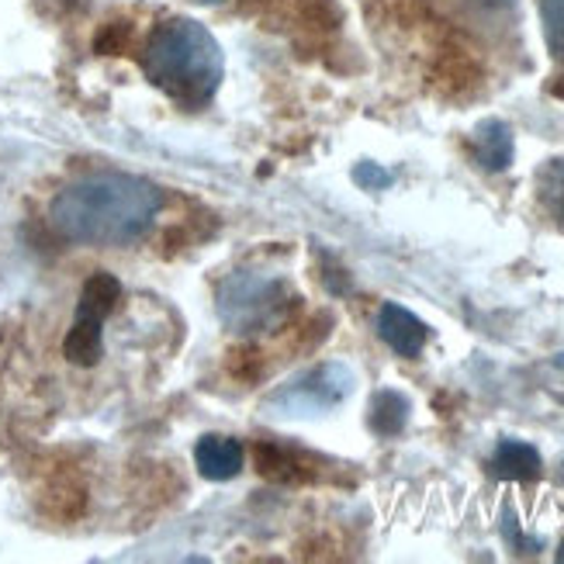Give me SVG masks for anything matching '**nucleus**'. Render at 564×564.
I'll return each instance as SVG.
<instances>
[{"instance_id": "nucleus-1", "label": "nucleus", "mask_w": 564, "mask_h": 564, "mask_svg": "<svg viewBox=\"0 0 564 564\" xmlns=\"http://www.w3.org/2000/svg\"><path fill=\"white\" fill-rule=\"evenodd\" d=\"M160 208L163 194L153 181L105 170V174H87L66 184L48 205V218H53V229L69 242L129 247L150 232Z\"/></svg>"}, {"instance_id": "nucleus-2", "label": "nucleus", "mask_w": 564, "mask_h": 564, "mask_svg": "<svg viewBox=\"0 0 564 564\" xmlns=\"http://www.w3.org/2000/svg\"><path fill=\"white\" fill-rule=\"evenodd\" d=\"M142 69L181 108H205L226 73L223 45L194 18H170L145 42Z\"/></svg>"}, {"instance_id": "nucleus-3", "label": "nucleus", "mask_w": 564, "mask_h": 564, "mask_svg": "<svg viewBox=\"0 0 564 564\" xmlns=\"http://www.w3.org/2000/svg\"><path fill=\"white\" fill-rule=\"evenodd\" d=\"M218 318L239 336H257L281 329L299 308V291L284 278L263 271H236L215 294Z\"/></svg>"}, {"instance_id": "nucleus-4", "label": "nucleus", "mask_w": 564, "mask_h": 564, "mask_svg": "<svg viewBox=\"0 0 564 564\" xmlns=\"http://www.w3.org/2000/svg\"><path fill=\"white\" fill-rule=\"evenodd\" d=\"M354 384H357V375L347 364L326 360L318 367H308L305 375L291 378L288 384H281L274 395L267 399V409L281 415H302V420H308V415H326L354 395Z\"/></svg>"}, {"instance_id": "nucleus-5", "label": "nucleus", "mask_w": 564, "mask_h": 564, "mask_svg": "<svg viewBox=\"0 0 564 564\" xmlns=\"http://www.w3.org/2000/svg\"><path fill=\"white\" fill-rule=\"evenodd\" d=\"M378 336H381L399 357L415 360V357L423 354L426 343H430V326H426L415 312H409L405 305H399V302H384L381 312H378Z\"/></svg>"}, {"instance_id": "nucleus-6", "label": "nucleus", "mask_w": 564, "mask_h": 564, "mask_svg": "<svg viewBox=\"0 0 564 564\" xmlns=\"http://www.w3.org/2000/svg\"><path fill=\"white\" fill-rule=\"evenodd\" d=\"M512 156H517V139H512V129L502 118H485L471 132V160L488 170V174H502L509 170Z\"/></svg>"}, {"instance_id": "nucleus-7", "label": "nucleus", "mask_w": 564, "mask_h": 564, "mask_svg": "<svg viewBox=\"0 0 564 564\" xmlns=\"http://www.w3.org/2000/svg\"><path fill=\"white\" fill-rule=\"evenodd\" d=\"M194 464L208 481H229L242 471V447L232 436H202L194 447Z\"/></svg>"}, {"instance_id": "nucleus-8", "label": "nucleus", "mask_w": 564, "mask_h": 564, "mask_svg": "<svg viewBox=\"0 0 564 564\" xmlns=\"http://www.w3.org/2000/svg\"><path fill=\"white\" fill-rule=\"evenodd\" d=\"M492 471L506 481H533L541 478L544 460L541 451L527 440H499V447L492 454Z\"/></svg>"}, {"instance_id": "nucleus-9", "label": "nucleus", "mask_w": 564, "mask_h": 564, "mask_svg": "<svg viewBox=\"0 0 564 564\" xmlns=\"http://www.w3.org/2000/svg\"><path fill=\"white\" fill-rule=\"evenodd\" d=\"M105 318H94V315H77L73 326L63 339V354L69 364L77 367H94L105 354Z\"/></svg>"}, {"instance_id": "nucleus-10", "label": "nucleus", "mask_w": 564, "mask_h": 564, "mask_svg": "<svg viewBox=\"0 0 564 564\" xmlns=\"http://www.w3.org/2000/svg\"><path fill=\"white\" fill-rule=\"evenodd\" d=\"M412 402L395 388H381L375 391L371 409H367V426H371L378 436H399L409 423Z\"/></svg>"}, {"instance_id": "nucleus-11", "label": "nucleus", "mask_w": 564, "mask_h": 564, "mask_svg": "<svg viewBox=\"0 0 564 564\" xmlns=\"http://www.w3.org/2000/svg\"><path fill=\"white\" fill-rule=\"evenodd\" d=\"M121 299V284L118 278L105 274V271H97L90 274V281L84 284L80 291V302H77V315H94V318H108L115 312Z\"/></svg>"}, {"instance_id": "nucleus-12", "label": "nucleus", "mask_w": 564, "mask_h": 564, "mask_svg": "<svg viewBox=\"0 0 564 564\" xmlns=\"http://www.w3.org/2000/svg\"><path fill=\"white\" fill-rule=\"evenodd\" d=\"M536 191H541L544 208L557 218V223H564V160H551L541 170V177H536Z\"/></svg>"}, {"instance_id": "nucleus-13", "label": "nucleus", "mask_w": 564, "mask_h": 564, "mask_svg": "<svg viewBox=\"0 0 564 564\" xmlns=\"http://www.w3.org/2000/svg\"><path fill=\"white\" fill-rule=\"evenodd\" d=\"M544 39L557 63H564V0H541Z\"/></svg>"}, {"instance_id": "nucleus-14", "label": "nucleus", "mask_w": 564, "mask_h": 564, "mask_svg": "<svg viewBox=\"0 0 564 564\" xmlns=\"http://www.w3.org/2000/svg\"><path fill=\"white\" fill-rule=\"evenodd\" d=\"M354 181H357L364 191H384V187L395 184V177H391V170H384V166H378V163H371V160H364V163L354 166Z\"/></svg>"}, {"instance_id": "nucleus-15", "label": "nucleus", "mask_w": 564, "mask_h": 564, "mask_svg": "<svg viewBox=\"0 0 564 564\" xmlns=\"http://www.w3.org/2000/svg\"><path fill=\"white\" fill-rule=\"evenodd\" d=\"M502 530H506L509 544L517 547V551H527V554H533L536 547H541V541H523V533H520L517 520H512V509H509V506H506V517H502Z\"/></svg>"}, {"instance_id": "nucleus-16", "label": "nucleus", "mask_w": 564, "mask_h": 564, "mask_svg": "<svg viewBox=\"0 0 564 564\" xmlns=\"http://www.w3.org/2000/svg\"><path fill=\"white\" fill-rule=\"evenodd\" d=\"M554 364H557V367H561V371H564V354H557V357H554Z\"/></svg>"}, {"instance_id": "nucleus-17", "label": "nucleus", "mask_w": 564, "mask_h": 564, "mask_svg": "<svg viewBox=\"0 0 564 564\" xmlns=\"http://www.w3.org/2000/svg\"><path fill=\"white\" fill-rule=\"evenodd\" d=\"M557 557H561V561H564V551H561V554H557Z\"/></svg>"}]
</instances>
